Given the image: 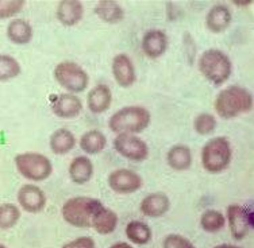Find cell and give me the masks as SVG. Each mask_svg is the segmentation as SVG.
I'll return each mask as SVG.
<instances>
[{"instance_id":"d6986e66","label":"cell","mask_w":254,"mask_h":248,"mask_svg":"<svg viewBox=\"0 0 254 248\" xmlns=\"http://www.w3.org/2000/svg\"><path fill=\"white\" fill-rule=\"evenodd\" d=\"M77 143V139L72 131L66 128H59L50 135L49 146L50 150L56 155H65L73 150Z\"/></svg>"},{"instance_id":"f1b7e54d","label":"cell","mask_w":254,"mask_h":248,"mask_svg":"<svg viewBox=\"0 0 254 248\" xmlns=\"http://www.w3.org/2000/svg\"><path fill=\"white\" fill-rule=\"evenodd\" d=\"M20 220L19 208L14 204L0 205V228L11 229L14 228Z\"/></svg>"},{"instance_id":"cb8c5ba5","label":"cell","mask_w":254,"mask_h":248,"mask_svg":"<svg viewBox=\"0 0 254 248\" xmlns=\"http://www.w3.org/2000/svg\"><path fill=\"white\" fill-rule=\"evenodd\" d=\"M78 143L84 152H87L89 155H96L106 149L107 138L99 130H89L81 135Z\"/></svg>"},{"instance_id":"ffe728a7","label":"cell","mask_w":254,"mask_h":248,"mask_svg":"<svg viewBox=\"0 0 254 248\" xmlns=\"http://www.w3.org/2000/svg\"><path fill=\"white\" fill-rule=\"evenodd\" d=\"M69 178L77 185H84L91 181L93 175L92 161L88 156H76L73 161L70 162L68 169Z\"/></svg>"},{"instance_id":"2e32d148","label":"cell","mask_w":254,"mask_h":248,"mask_svg":"<svg viewBox=\"0 0 254 248\" xmlns=\"http://www.w3.org/2000/svg\"><path fill=\"white\" fill-rule=\"evenodd\" d=\"M169 208H171V199L162 192L147 195L141 202L142 214L152 219L162 217L169 210Z\"/></svg>"},{"instance_id":"30bf717a","label":"cell","mask_w":254,"mask_h":248,"mask_svg":"<svg viewBox=\"0 0 254 248\" xmlns=\"http://www.w3.org/2000/svg\"><path fill=\"white\" fill-rule=\"evenodd\" d=\"M107 180L111 190L121 195H130L143 186V180L141 175L130 169H117L111 171Z\"/></svg>"},{"instance_id":"d6a6232c","label":"cell","mask_w":254,"mask_h":248,"mask_svg":"<svg viewBox=\"0 0 254 248\" xmlns=\"http://www.w3.org/2000/svg\"><path fill=\"white\" fill-rule=\"evenodd\" d=\"M61 248H96V246H95L92 238L80 236V238H76L68 243H65Z\"/></svg>"},{"instance_id":"3957f363","label":"cell","mask_w":254,"mask_h":248,"mask_svg":"<svg viewBox=\"0 0 254 248\" xmlns=\"http://www.w3.org/2000/svg\"><path fill=\"white\" fill-rule=\"evenodd\" d=\"M102 206L103 204L99 199L78 196V197L68 199L63 205L61 214H63V219L72 227L91 228L92 217Z\"/></svg>"},{"instance_id":"484cf974","label":"cell","mask_w":254,"mask_h":248,"mask_svg":"<svg viewBox=\"0 0 254 248\" xmlns=\"http://www.w3.org/2000/svg\"><path fill=\"white\" fill-rule=\"evenodd\" d=\"M125 234H126L127 239L130 242H132L134 244H138V246L147 244L152 240V229H150V227L146 223L139 221V220H134V221H130L127 224Z\"/></svg>"},{"instance_id":"ac0fdd59","label":"cell","mask_w":254,"mask_h":248,"mask_svg":"<svg viewBox=\"0 0 254 248\" xmlns=\"http://www.w3.org/2000/svg\"><path fill=\"white\" fill-rule=\"evenodd\" d=\"M111 102H113V92L104 84H99L93 87L87 96V104L92 113L106 112L111 107Z\"/></svg>"},{"instance_id":"f546056e","label":"cell","mask_w":254,"mask_h":248,"mask_svg":"<svg viewBox=\"0 0 254 248\" xmlns=\"http://www.w3.org/2000/svg\"><path fill=\"white\" fill-rule=\"evenodd\" d=\"M216 119L211 113H200L196 116L193 122V128L199 135H210L216 130Z\"/></svg>"},{"instance_id":"e575fe53","label":"cell","mask_w":254,"mask_h":248,"mask_svg":"<svg viewBox=\"0 0 254 248\" xmlns=\"http://www.w3.org/2000/svg\"><path fill=\"white\" fill-rule=\"evenodd\" d=\"M214 248H244V247H240V246H235V244H227V243H223V244H218L215 246Z\"/></svg>"},{"instance_id":"9a60e30c","label":"cell","mask_w":254,"mask_h":248,"mask_svg":"<svg viewBox=\"0 0 254 248\" xmlns=\"http://www.w3.org/2000/svg\"><path fill=\"white\" fill-rule=\"evenodd\" d=\"M84 5L78 0H61L57 4L56 18L64 26H76L83 19Z\"/></svg>"},{"instance_id":"83f0119b","label":"cell","mask_w":254,"mask_h":248,"mask_svg":"<svg viewBox=\"0 0 254 248\" xmlns=\"http://www.w3.org/2000/svg\"><path fill=\"white\" fill-rule=\"evenodd\" d=\"M22 72L18 59L8 54H0V81H8L18 77Z\"/></svg>"},{"instance_id":"7402d4cb","label":"cell","mask_w":254,"mask_h":248,"mask_svg":"<svg viewBox=\"0 0 254 248\" xmlns=\"http://www.w3.org/2000/svg\"><path fill=\"white\" fill-rule=\"evenodd\" d=\"M118 216L114 210L108 209L103 205L102 208L95 213L91 223V228H93L100 235L113 234L117 229Z\"/></svg>"},{"instance_id":"7c38bea8","label":"cell","mask_w":254,"mask_h":248,"mask_svg":"<svg viewBox=\"0 0 254 248\" xmlns=\"http://www.w3.org/2000/svg\"><path fill=\"white\" fill-rule=\"evenodd\" d=\"M52 111L61 119H73L83 111V101L73 93H61L53 99Z\"/></svg>"},{"instance_id":"4316f807","label":"cell","mask_w":254,"mask_h":248,"mask_svg":"<svg viewBox=\"0 0 254 248\" xmlns=\"http://www.w3.org/2000/svg\"><path fill=\"white\" fill-rule=\"evenodd\" d=\"M200 225L205 232H210V234L219 232L226 225L225 214L216 209L205 210L204 213L201 214Z\"/></svg>"},{"instance_id":"7a4b0ae2","label":"cell","mask_w":254,"mask_h":248,"mask_svg":"<svg viewBox=\"0 0 254 248\" xmlns=\"http://www.w3.org/2000/svg\"><path fill=\"white\" fill-rule=\"evenodd\" d=\"M152 120V115L146 108L139 105L125 107L114 113L108 120L110 130L115 134H139L145 131Z\"/></svg>"},{"instance_id":"d4e9b609","label":"cell","mask_w":254,"mask_h":248,"mask_svg":"<svg viewBox=\"0 0 254 248\" xmlns=\"http://www.w3.org/2000/svg\"><path fill=\"white\" fill-rule=\"evenodd\" d=\"M95 14L98 15L99 19L103 20L104 23H111V25L121 22L125 16L122 5L114 0H104V1L96 3Z\"/></svg>"},{"instance_id":"4dcf8cb0","label":"cell","mask_w":254,"mask_h":248,"mask_svg":"<svg viewBox=\"0 0 254 248\" xmlns=\"http://www.w3.org/2000/svg\"><path fill=\"white\" fill-rule=\"evenodd\" d=\"M25 0H0V19H8L25 8Z\"/></svg>"},{"instance_id":"6da1fadb","label":"cell","mask_w":254,"mask_h":248,"mask_svg":"<svg viewBox=\"0 0 254 248\" xmlns=\"http://www.w3.org/2000/svg\"><path fill=\"white\" fill-rule=\"evenodd\" d=\"M253 108V95L244 87L231 85L222 89L215 99V111L222 119H234Z\"/></svg>"},{"instance_id":"5bb4252c","label":"cell","mask_w":254,"mask_h":248,"mask_svg":"<svg viewBox=\"0 0 254 248\" xmlns=\"http://www.w3.org/2000/svg\"><path fill=\"white\" fill-rule=\"evenodd\" d=\"M168 35L164 30L152 29L147 30L142 38V50L146 57L152 59L160 58L168 49Z\"/></svg>"},{"instance_id":"4fadbf2b","label":"cell","mask_w":254,"mask_h":248,"mask_svg":"<svg viewBox=\"0 0 254 248\" xmlns=\"http://www.w3.org/2000/svg\"><path fill=\"white\" fill-rule=\"evenodd\" d=\"M111 72L118 85H121L122 88H130L137 80L134 62L127 54H118L114 57Z\"/></svg>"},{"instance_id":"277c9868","label":"cell","mask_w":254,"mask_h":248,"mask_svg":"<svg viewBox=\"0 0 254 248\" xmlns=\"http://www.w3.org/2000/svg\"><path fill=\"white\" fill-rule=\"evenodd\" d=\"M197 66L200 73L216 87L223 85L233 73L231 59L227 54L218 49L205 50L199 58Z\"/></svg>"},{"instance_id":"8992f818","label":"cell","mask_w":254,"mask_h":248,"mask_svg":"<svg viewBox=\"0 0 254 248\" xmlns=\"http://www.w3.org/2000/svg\"><path fill=\"white\" fill-rule=\"evenodd\" d=\"M15 166L22 177L33 182L48 180L53 173V166L49 158L38 152H23L16 155Z\"/></svg>"},{"instance_id":"e0dca14e","label":"cell","mask_w":254,"mask_h":248,"mask_svg":"<svg viewBox=\"0 0 254 248\" xmlns=\"http://www.w3.org/2000/svg\"><path fill=\"white\" fill-rule=\"evenodd\" d=\"M233 22V15L227 5L225 4H216L212 8H210L208 14L205 16V26L207 29L219 34L227 30Z\"/></svg>"},{"instance_id":"52a82bcc","label":"cell","mask_w":254,"mask_h":248,"mask_svg":"<svg viewBox=\"0 0 254 248\" xmlns=\"http://www.w3.org/2000/svg\"><path fill=\"white\" fill-rule=\"evenodd\" d=\"M53 74L56 81L73 95L85 91L89 84L88 73L78 63L72 61L60 62L54 68Z\"/></svg>"},{"instance_id":"ba28073f","label":"cell","mask_w":254,"mask_h":248,"mask_svg":"<svg viewBox=\"0 0 254 248\" xmlns=\"http://www.w3.org/2000/svg\"><path fill=\"white\" fill-rule=\"evenodd\" d=\"M114 149L128 161L142 162L149 156V146L143 139L132 134H119L114 139Z\"/></svg>"},{"instance_id":"8fae6325","label":"cell","mask_w":254,"mask_h":248,"mask_svg":"<svg viewBox=\"0 0 254 248\" xmlns=\"http://www.w3.org/2000/svg\"><path fill=\"white\" fill-rule=\"evenodd\" d=\"M18 202L27 213H39L46 206V195L39 186L26 184L18 192Z\"/></svg>"},{"instance_id":"44dd1931","label":"cell","mask_w":254,"mask_h":248,"mask_svg":"<svg viewBox=\"0 0 254 248\" xmlns=\"http://www.w3.org/2000/svg\"><path fill=\"white\" fill-rule=\"evenodd\" d=\"M166 162L171 169L176 171L188 170L192 165V152L186 145L172 146L166 154Z\"/></svg>"},{"instance_id":"836d02e7","label":"cell","mask_w":254,"mask_h":248,"mask_svg":"<svg viewBox=\"0 0 254 248\" xmlns=\"http://www.w3.org/2000/svg\"><path fill=\"white\" fill-rule=\"evenodd\" d=\"M110 248H132L131 244L126 243V242H118V243L113 244Z\"/></svg>"},{"instance_id":"9c48e42d","label":"cell","mask_w":254,"mask_h":248,"mask_svg":"<svg viewBox=\"0 0 254 248\" xmlns=\"http://www.w3.org/2000/svg\"><path fill=\"white\" fill-rule=\"evenodd\" d=\"M226 221L229 223L230 234L235 240H242L249 234L250 228H253V213L244 206L233 204L226 209Z\"/></svg>"},{"instance_id":"d590c367","label":"cell","mask_w":254,"mask_h":248,"mask_svg":"<svg viewBox=\"0 0 254 248\" xmlns=\"http://www.w3.org/2000/svg\"><path fill=\"white\" fill-rule=\"evenodd\" d=\"M0 248H7L5 246H3V244H0Z\"/></svg>"},{"instance_id":"5b68a950","label":"cell","mask_w":254,"mask_h":248,"mask_svg":"<svg viewBox=\"0 0 254 248\" xmlns=\"http://www.w3.org/2000/svg\"><path fill=\"white\" fill-rule=\"evenodd\" d=\"M233 150L227 138L218 137L211 139L201 150V165L211 174H219L231 163Z\"/></svg>"},{"instance_id":"1f68e13d","label":"cell","mask_w":254,"mask_h":248,"mask_svg":"<svg viewBox=\"0 0 254 248\" xmlns=\"http://www.w3.org/2000/svg\"><path fill=\"white\" fill-rule=\"evenodd\" d=\"M162 248H196L195 244L190 240H188L184 236L177 234L166 235L164 242H162Z\"/></svg>"},{"instance_id":"603a6c76","label":"cell","mask_w":254,"mask_h":248,"mask_svg":"<svg viewBox=\"0 0 254 248\" xmlns=\"http://www.w3.org/2000/svg\"><path fill=\"white\" fill-rule=\"evenodd\" d=\"M33 35H34L33 26L25 19L11 20L7 26V37L11 42L16 45L29 44L33 39Z\"/></svg>"}]
</instances>
